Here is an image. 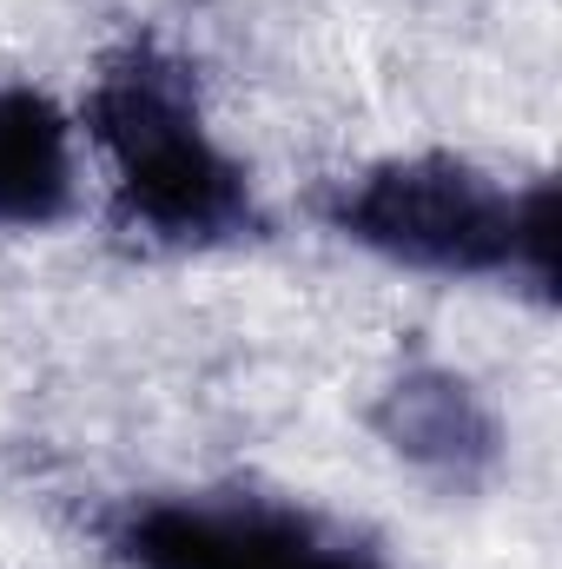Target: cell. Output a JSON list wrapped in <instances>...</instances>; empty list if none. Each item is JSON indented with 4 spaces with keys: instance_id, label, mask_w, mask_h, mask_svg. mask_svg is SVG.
<instances>
[{
    "instance_id": "277c9868",
    "label": "cell",
    "mask_w": 562,
    "mask_h": 569,
    "mask_svg": "<svg viewBox=\"0 0 562 569\" xmlns=\"http://www.w3.org/2000/svg\"><path fill=\"white\" fill-rule=\"evenodd\" d=\"M364 425L404 470H418L436 490H463V497L496 483V470L510 457V430L496 418V405L483 398V385L436 358L398 365L378 385Z\"/></svg>"
},
{
    "instance_id": "6da1fadb",
    "label": "cell",
    "mask_w": 562,
    "mask_h": 569,
    "mask_svg": "<svg viewBox=\"0 0 562 569\" xmlns=\"http://www.w3.org/2000/svg\"><path fill=\"white\" fill-rule=\"evenodd\" d=\"M80 127L113 172V219L127 239L152 252H225L272 232L245 159L205 120L192 60L165 40L127 33L100 53Z\"/></svg>"
},
{
    "instance_id": "7a4b0ae2",
    "label": "cell",
    "mask_w": 562,
    "mask_h": 569,
    "mask_svg": "<svg viewBox=\"0 0 562 569\" xmlns=\"http://www.w3.org/2000/svg\"><path fill=\"white\" fill-rule=\"evenodd\" d=\"M318 219L378 266L556 305V179L503 186L463 152H391L331 179Z\"/></svg>"
},
{
    "instance_id": "5b68a950",
    "label": "cell",
    "mask_w": 562,
    "mask_h": 569,
    "mask_svg": "<svg viewBox=\"0 0 562 569\" xmlns=\"http://www.w3.org/2000/svg\"><path fill=\"white\" fill-rule=\"evenodd\" d=\"M80 212V120L27 80L0 87V232H53Z\"/></svg>"
},
{
    "instance_id": "3957f363",
    "label": "cell",
    "mask_w": 562,
    "mask_h": 569,
    "mask_svg": "<svg viewBox=\"0 0 562 569\" xmlns=\"http://www.w3.org/2000/svg\"><path fill=\"white\" fill-rule=\"evenodd\" d=\"M120 569H391L371 543L252 490L133 497L107 517Z\"/></svg>"
}]
</instances>
